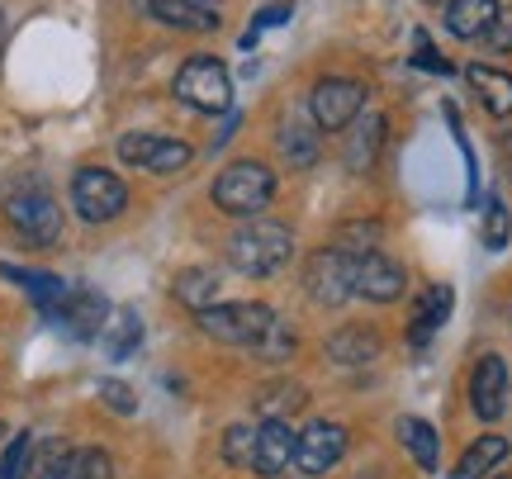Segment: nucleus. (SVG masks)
I'll return each mask as SVG.
<instances>
[{
  "instance_id": "obj_1",
  "label": "nucleus",
  "mask_w": 512,
  "mask_h": 479,
  "mask_svg": "<svg viewBox=\"0 0 512 479\" xmlns=\"http://www.w3.org/2000/svg\"><path fill=\"white\" fill-rule=\"evenodd\" d=\"M200 328L214 337V342H228V347H247L256 351L261 361H290L294 356V328L275 314L271 304H252V299H238V304H209L200 309Z\"/></svg>"
},
{
  "instance_id": "obj_2",
  "label": "nucleus",
  "mask_w": 512,
  "mask_h": 479,
  "mask_svg": "<svg viewBox=\"0 0 512 479\" xmlns=\"http://www.w3.org/2000/svg\"><path fill=\"white\" fill-rule=\"evenodd\" d=\"M290 257H294V233L275 219L242 223L238 233L228 238V261H233V271H242V276H252V280L285 271Z\"/></svg>"
},
{
  "instance_id": "obj_3",
  "label": "nucleus",
  "mask_w": 512,
  "mask_h": 479,
  "mask_svg": "<svg viewBox=\"0 0 512 479\" xmlns=\"http://www.w3.org/2000/svg\"><path fill=\"white\" fill-rule=\"evenodd\" d=\"M214 204H219L223 214H238V219H256L275 195V171L266 162H252V157H242V162H228L214 176Z\"/></svg>"
},
{
  "instance_id": "obj_4",
  "label": "nucleus",
  "mask_w": 512,
  "mask_h": 479,
  "mask_svg": "<svg viewBox=\"0 0 512 479\" xmlns=\"http://www.w3.org/2000/svg\"><path fill=\"white\" fill-rule=\"evenodd\" d=\"M5 219H10V228H15L29 247H53V242L62 238V209H57L53 190H48V185H38V181L10 190V200H5Z\"/></svg>"
},
{
  "instance_id": "obj_5",
  "label": "nucleus",
  "mask_w": 512,
  "mask_h": 479,
  "mask_svg": "<svg viewBox=\"0 0 512 479\" xmlns=\"http://www.w3.org/2000/svg\"><path fill=\"white\" fill-rule=\"evenodd\" d=\"M176 100L190 105V110L200 114H223L233 105V76L223 67L219 57H190L181 72H176Z\"/></svg>"
},
{
  "instance_id": "obj_6",
  "label": "nucleus",
  "mask_w": 512,
  "mask_h": 479,
  "mask_svg": "<svg viewBox=\"0 0 512 479\" xmlns=\"http://www.w3.org/2000/svg\"><path fill=\"white\" fill-rule=\"evenodd\" d=\"M304 295L318 309H342L356 295V257H347L342 247H323L304 261Z\"/></svg>"
},
{
  "instance_id": "obj_7",
  "label": "nucleus",
  "mask_w": 512,
  "mask_h": 479,
  "mask_svg": "<svg viewBox=\"0 0 512 479\" xmlns=\"http://www.w3.org/2000/svg\"><path fill=\"white\" fill-rule=\"evenodd\" d=\"M72 204L86 223H110L128 209V185L105 166H81L72 176Z\"/></svg>"
},
{
  "instance_id": "obj_8",
  "label": "nucleus",
  "mask_w": 512,
  "mask_h": 479,
  "mask_svg": "<svg viewBox=\"0 0 512 479\" xmlns=\"http://www.w3.org/2000/svg\"><path fill=\"white\" fill-rule=\"evenodd\" d=\"M361 110H366V86H361V81H351V76H323V81L313 86V95H309L313 124H318V129H328V133L351 129V124L361 119Z\"/></svg>"
},
{
  "instance_id": "obj_9",
  "label": "nucleus",
  "mask_w": 512,
  "mask_h": 479,
  "mask_svg": "<svg viewBox=\"0 0 512 479\" xmlns=\"http://www.w3.org/2000/svg\"><path fill=\"white\" fill-rule=\"evenodd\" d=\"M119 157L128 166L152 171V176H176V171L190 166L195 148L181 143V138H162V133H128V138H119Z\"/></svg>"
},
{
  "instance_id": "obj_10",
  "label": "nucleus",
  "mask_w": 512,
  "mask_h": 479,
  "mask_svg": "<svg viewBox=\"0 0 512 479\" xmlns=\"http://www.w3.org/2000/svg\"><path fill=\"white\" fill-rule=\"evenodd\" d=\"M347 456V427L342 423H309L294 437V470L299 475H328Z\"/></svg>"
},
{
  "instance_id": "obj_11",
  "label": "nucleus",
  "mask_w": 512,
  "mask_h": 479,
  "mask_svg": "<svg viewBox=\"0 0 512 479\" xmlns=\"http://www.w3.org/2000/svg\"><path fill=\"white\" fill-rule=\"evenodd\" d=\"M53 323L67 332V337H76V342H91V337H100V332H105V323H110V304H105V295H100V290L72 285V295H67V304H62V309H57Z\"/></svg>"
},
{
  "instance_id": "obj_12",
  "label": "nucleus",
  "mask_w": 512,
  "mask_h": 479,
  "mask_svg": "<svg viewBox=\"0 0 512 479\" xmlns=\"http://www.w3.org/2000/svg\"><path fill=\"white\" fill-rule=\"evenodd\" d=\"M470 408H475V418L484 423H494L503 418V408H508V361L503 356H479L475 375H470Z\"/></svg>"
},
{
  "instance_id": "obj_13",
  "label": "nucleus",
  "mask_w": 512,
  "mask_h": 479,
  "mask_svg": "<svg viewBox=\"0 0 512 479\" xmlns=\"http://www.w3.org/2000/svg\"><path fill=\"white\" fill-rule=\"evenodd\" d=\"M294 432L285 418H266V423L256 427V456H252V470L261 479H280L285 470L294 465Z\"/></svg>"
},
{
  "instance_id": "obj_14",
  "label": "nucleus",
  "mask_w": 512,
  "mask_h": 479,
  "mask_svg": "<svg viewBox=\"0 0 512 479\" xmlns=\"http://www.w3.org/2000/svg\"><path fill=\"white\" fill-rule=\"evenodd\" d=\"M408 290V271L399 261H389L384 252H366L356 257V295L375 299V304H394Z\"/></svg>"
},
{
  "instance_id": "obj_15",
  "label": "nucleus",
  "mask_w": 512,
  "mask_h": 479,
  "mask_svg": "<svg viewBox=\"0 0 512 479\" xmlns=\"http://www.w3.org/2000/svg\"><path fill=\"white\" fill-rule=\"evenodd\" d=\"M0 276L15 280L24 295L38 304V314L43 318H57V309L67 304V295H72V285L62 276H48V271H24V266H10V261H0Z\"/></svg>"
},
{
  "instance_id": "obj_16",
  "label": "nucleus",
  "mask_w": 512,
  "mask_h": 479,
  "mask_svg": "<svg viewBox=\"0 0 512 479\" xmlns=\"http://www.w3.org/2000/svg\"><path fill=\"white\" fill-rule=\"evenodd\" d=\"M451 309H456V290L451 285H427L418 295V304H413V328H408L413 347H427L432 332H441V323L451 318Z\"/></svg>"
},
{
  "instance_id": "obj_17",
  "label": "nucleus",
  "mask_w": 512,
  "mask_h": 479,
  "mask_svg": "<svg viewBox=\"0 0 512 479\" xmlns=\"http://www.w3.org/2000/svg\"><path fill=\"white\" fill-rule=\"evenodd\" d=\"M503 5L498 0H446V29L456 38H489Z\"/></svg>"
},
{
  "instance_id": "obj_18",
  "label": "nucleus",
  "mask_w": 512,
  "mask_h": 479,
  "mask_svg": "<svg viewBox=\"0 0 512 479\" xmlns=\"http://www.w3.org/2000/svg\"><path fill=\"white\" fill-rule=\"evenodd\" d=\"M328 356L337 366H370L380 356V332L366 328V323H351V328H337L328 337Z\"/></svg>"
},
{
  "instance_id": "obj_19",
  "label": "nucleus",
  "mask_w": 512,
  "mask_h": 479,
  "mask_svg": "<svg viewBox=\"0 0 512 479\" xmlns=\"http://www.w3.org/2000/svg\"><path fill=\"white\" fill-rule=\"evenodd\" d=\"M147 15L157 24H171V29H185V34H209L219 29V15L209 5H195V0H147Z\"/></svg>"
},
{
  "instance_id": "obj_20",
  "label": "nucleus",
  "mask_w": 512,
  "mask_h": 479,
  "mask_svg": "<svg viewBox=\"0 0 512 479\" xmlns=\"http://www.w3.org/2000/svg\"><path fill=\"white\" fill-rule=\"evenodd\" d=\"M508 437H498V432H489V437H479L475 446H470V451H465V456H460L456 461V470H451V475L446 479H489L498 470V465L508 461Z\"/></svg>"
},
{
  "instance_id": "obj_21",
  "label": "nucleus",
  "mask_w": 512,
  "mask_h": 479,
  "mask_svg": "<svg viewBox=\"0 0 512 479\" xmlns=\"http://www.w3.org/2000/svg\"><path fill=\"white\" fill-rule=\"evenodd\" d=\"M384 148V114H366V119H356V129L347 133V166L361 176V171H370L375 166V157H380Z\"/></svg>"
},
{
  "instance_id": "obj_22",
  "label": "nucleus",
  "mask_w": 512,
  "mask_h": 479,
  "mask_svg": "<svg viewBox=\"0 0 512 479\" xmlns=\"http://www.w3.org/2000/svg\"><path fill=\"white\" fill-rule=\"evenodd\" d=\"M399 442L413 451V461H418L427 475L441 470V437L427 418H399Z\"/></svg>"
},
{
  "instance_id": "obj_23",
  "label": "nucleus",
  "mask_w": 512,
  "mask_h": 479,
  "mask_svg": "<svg viewBox=\"0 0 512 479\" xmlns=\"http://www.w3.org/2000/svg\"><path fill=\"white\" fill-rule=\"evenodd\" d=\"M72 461H76V446H67L62 437L53 442H43L29 451V461H24V475L19 479H67L72 475Z\"/></svg>"
},
{
  "instance_id": "obj_24",
  "label": "nucleus",
  "mask_w": 512,
  "mask_h": 479,
  "mask_svg": "<svg viewBox=\"0 0 512 479\" xmlns=\"http://www.w3.org/2000/svg\"><path fill=\"white\" fill-rule=\"evenodd\" d=\"M470 86L479 91V100H484V110L494 114V119H508L512 114V76L508 72H498V67H470Z\"/></svg>"
},
{
  "instance_id": "obj_25",
  "label": "nucleus",
  "mask_w": 512,
  "mask_h": 479,
  "mask_svg": "<svg viewBox=\"0 0 512 479\" xmlns=\"http://www.w3.org/2000/svg\"><path fill=\"white\" fill-rule=\"evenodd\" d=\"M100 342H105V356H110V361H128L133 351L143 347V318L133 314V309L110 314V323H105V332H100Z\"/></svg>"
},
{
  "instance_id": "obj_26",
  "label": "nucleus",
  "mask_w": 512,
  "mask_h": 479,
  "mask_svg": "<svg viewBox=\"0 0 512 479\" xmlns=\"http://www.w3.org/2000/svg\"><path fill=\"white\" fill-rule=\"evenodd\" d=\"M275 148L285 152V162H290L294 171H309V166L318 162V133L304 129V124H285V129L275 133Z\"/></svg>"
},
{
  "instance_id": "obj_27",
  "label": "nucleus",
  "mask_w": 512,
  "mask_h": 479,
  "mask_svg": "<svg viewBox=\"0 0 512 479\" xmlns=\"http://www.w3.org/2000/svg\"><path fill=\"white\" fill-rule=\"evenodd\" d=\"M214 295H219V280H214V271H204V266H190V271H181L176 276V299H181L185 309H209L214 304Z\"/></svg>"
},
{
  "instance_id": "obj_28",
  "label": "nucleus",
  "mask_w": 512,
  "mask_h": 479,
  "mask_svg": "<svg viewBox=\"0 0 512 479\" xmlns=\"http://www.w3.org/2000/svg\"><path fill=\"white\" fill-rule=\"evenodd\" d=\"M304 399H309L304 385H294V380H275V385L256 399V413H261V418H285V423H290L294 413L304 408Z\"/></svg>"
},
{
  "instance_id": "obj_29",
  "label": "nucleus",
  "mask_w": 512,
  "mask_h": 479,
  "mask_svg": "<svg viewBox=\"0 0 512 479\" xmlns=\"http://www.w3.org/2000/svg\"><path fill=\"white\" fill-rule=\"evenodd\" d=\"M252 456H256V427L238 423L223 432V461L233 470H252Z\"/></svg>"
},
{
  "instance_id": "obj_30",
  "label": "nucleus",
  "mask_w": 512,
  "mask_h": 479,
  "mask_svg": "<svg viewBox=\"0 0 512 479\" xmlns=\"http://www.w3.org/2000/svg\"><path fill=\"white\" fill-rule=\"evenodd\" d=\"M512 238V219H508V204L489 200V209H484V247L489 252H503Z\"/></svg>"
},
{
  "instance_id": "obj_31",
  "label": "nucleus",
  "mask_w": 512,
  "mask_h": 479,
  "mask_svg": "<svg viewBox=\"0 0 512 479\" xmlns=\"http://www.w3.org/2000/svg\"><path fill=\"white\" fill-rule=\"evenodd\" d=\"M67 479H114L110 451H100V446H86V451H76L72 475H67Z\"/></svg>"
},
{
  "instance_id": "obj_32",
  "label": "nucleus",
  "mask_w": 512,
  "mask_h": 479,
  "mask_svg": "<svg viewBox=\"0 0 512 479\" xmlns=\"http://www.w3.org/2000/svg\"><path fill=\"white\" fill-rule=\"evenodd\" d=\"M375 238H380V223H347L342 228V252L366 257V252H375Z\"/></svg>"
},
{
  "instance_id": "obj_33",
  "label": "nucleus",
  "mask_w": 512,
  "mask_h": 479,
  "mask_svg": "<svg viewBox=\"0 0 512 479\" xmlns=\"http://www.w3.org/2000/svg\"><path fill=\"white\" fill-rule=\"evenodd\" d=\"M24 461H29V432H19L15 442L5 446V456H0V479H19L24 475Z\"/></svg>"
},
{
  "instance_id": "obj_34",
  "label": "nucleus",
  "mask_w": 512,
  "mask_h": 479,
  "mask_svg": "<svg viewBox=\"0 0 512 479\" xmlns=\"http://www.w3.org/2000/svg\"><path fill=\"white\" fill-rule=\"evenodd\" d=\"M100 399H105L114 413H138V394H133L124 380H100Z\"/></svg>"
},
{
  "instance_id": "obj_35",
  "label": "nucleus",
  "mask_w": 512,
  "mask_h": 479,
  "mask_svg": "<svg viewBox=\"0 0 512 479\" xmlns=\"http://www.w3.org/2000/svg\"><path fill=\"white\" fill-rule=\"evenodd\" d=\"M290 5H266V10H261V15H256V24L252 29H247V38H242V43H247V48H252L256 43V34H261V29H275V24H290Z\"/></svg>"
},
{
  "instance_id": "obj_36",
  "label": "nucleus",
  "mask_w": 512,
  "mask_h": 479,
  "mask_svg": "<svg viewBox=\"0 0 512 479\" xmlns=\"http://www.w3.org/2000/svg\"><path fill=\"white\" fill-rule=\"evenodd\" d=\"M489 43L494 48H512V15H498V24L489 29Z\"/></svg>"
},
{
  "instance_id": "obj_37",
  "label": "nucleus",
  "mask_w": 512,
  "mask_h": 479,
  "mask_svg": "<svg viewBox=\"0 0 512 479\" xmlns=\"http://www.w3.org/2000/svg\"><path fill=\"white\" fill-rule=\"evenodd\" d=\"M195 5H209V10H214V5H219V0H195Z\"/></svg>"
},
{
  "instance_id": "obj_38",
  "label": "nucleus",
  "mask_w": 512,
  "mask_h": 479,
  "mask_svg": "<svg viewBox=\"0 0 512 479\" xmlns=\"http://www.w3.org/2000/svg\"><path fill=\"white\" fill-rule=\"evenodd\" d=\"M0 43H5V19H0Z\"/></svg>"
},
{
  "instance_id": "obj_39",
  "label": "nucleus",
  "mask_w": 512,
  "mask_h": 479,
  "mask_svg": "<svg viewBox=\"0 0 512 479\" xmlns=\"http://www.w3.org/2000/svg\"><path fill=\"white\" fill-rule=\"evenodd\" d=\"M494 479H512V470H508V475H494Z\"/></svg>"
},
{
  "instance_id": "obj_40",
  "label": "nucleus",
  "mask_w": 512,
  "mask_h": 479,
  "mask_svg": "<svg viewBox=\"0 0 512 479\" xmlns=\"http://www.w3.org/2000/svg\"><path fill=\"white\" fill-rule=\"evenodd\" d=\"M0 432H5V427H0Z\"/></svg>"
}]
</instances>
